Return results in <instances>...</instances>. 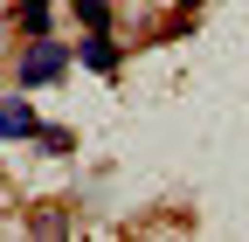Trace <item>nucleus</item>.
<instances>
[{"instance_id": "obj_1", "label": "nucleus", "mask_w": 249, "mask_h": 242, "mask_svg": "<svg viewBox=\"0 0 249 242\" xmlns=\"http://www.w3.org/2000/svg\"><path fill=\"white\" fill-rule=\"evenodd\" d=\"M62 63H70V49H55L49 35H35V49L21 55V83H28V90H42V83L62 76Z\"/></svg>"}, {"instance_id": "obj_5", "label": "nucleus", "mask_w": 249, "mask_h": 242, "mask_svg": "<svg viewBox=\"0 0 249 242\" xmlns=\"http://www.w3.org/2000/svg\"><path fill=\"white\" fill-rule=\"evenodd\" d=\"M21 28H28V35H49V0H28V7H21Z\"/></svg>"}, {"instance_id": "obj_2", "label": "nucleus", "mask_w": 249, "mask_h": 242, "mask_svg": "<svg viewBox=\"0 0 249 242\" xmlns=\"http://www.w3.org/2000/svg\"><path fill=\"white\" fill-rule=\"evenodd\" d=\"M42 125H35V111H28L21 97H7V104H0V138H35Z\"/></svg>"}, {"instance_id": "obj_3", "label": "nucleus", "mask_w": 249, "mask_h": 242, "mask_svg": "<svg viewBox=\"0 0 249 242\" xmlns=\"http://www.w3.org/2000/svg\"><path fill=\"white\" fill-rule=\"evenodd\" d=\"M76 55H83V69H118V49H111V42L97 35V28H90V42H83Z\"/></svg>"}, {"instance_id": "obj_4", "label": "nucleus", "mask_w": 249, "mask_h": 242, "mask_svg": "<svg viewBox=\"0 0 249 242\" xmlns=\"http://www.w3.org/2000/svg\"><path fill=\"white\" fill-rule=\"evenodd\" d=\"M76 21H83V28H97V35H104V28H111V0H76Z\"/></svg>"}]
</instances>
